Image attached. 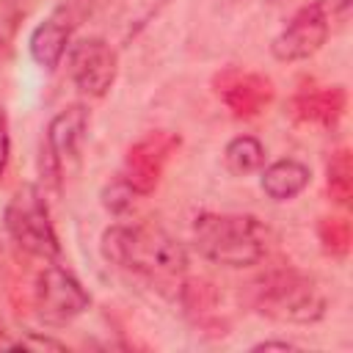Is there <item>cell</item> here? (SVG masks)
Segmentation results:
<instances>
[{
    "label": "cell",
    "instance_id": "obj_1",
    "mask_svg": "<svg viewBox=\"0 0 353 353\" xmlns=\"http://www.w3.org/2000/svg\"><path fill=\"white\" fill-rule=\"evenodd\" d=\"M99 248L110 265L152 281H174L188 270L185 245L157 226L116 223L102 232Z\"/></svg>",
    "mask_w": 353,
    "mask_h": 353
},
{
    "label": "cell",
    "instance_id": "obj_2",
    "mask_svg": "<svg viewBox=\"0 0 353 353\" xmlns=\"http://www.w3.org/2000/svg\"><path fill=\"white\" fill-rule=\"evenodd\" d=\"M193 243L196 248L229 268L256 265L270 248L268 226L254 215L240 212H201L193 223Z\"/></svg>",
    "mask_w": 353,
    "mask_h": 353
},
{
    "label": "cell",
    "instance_id": "obj_3",
    "mask_svg": "<svg viewBox=\"0 0 353 353\" xmlns=\"http://www.w3.org/2000/svg\"><path fill=\"white\" fill-rule=\"evenodd\" d=\"M254 306L281 323H314L325 314V295L298 270H273L254 281Z\"/></svg>",
    "mask_w": 353,
    "mask_h": 353
},
{
    "label": "cell",
    "instance_id": "obj_4",
    "mask_svg": "<svg viewBox=\"0 0 353 353\" xmlns=\"http://www.w3.org/2000/svg\"><path fill=\"white\" fill-rule=\"evenodd\" d=\"M6 232L11 240L25 248L33 256H41L47 262L58 259L61 243L55 234V226L50 221V207L44 201V193L36 185H22L6 204L3 212Z\"/></svg>",
    "mask_w": 353,
    "mask_h": 353
},
{
    "label": "cell",
    "instance_id": "obj_5",
    "mask_svg": "<svg viewBox=\"0 0 353 353\" xmlns=\"http://www.w3.org/2000/svg\"><path fill=\"white\" fill-rule=\"evenodd\" d=\"M36 309L44 323L63 325L83 314L91 303V295L83 290V284L61 265H47L36 279Z\"/></svg>",
    "mask_w": 353,
    "mask_h": 353
},
{
    "label": "cell",
    "instance_id": "obj_6",
    "mask_svg": "<svg viewBox=\"0 0 353 353\" xmlns=\"http://www.w3.org/2000/svg\"><path fill=\"white\" fill-rule=\"evenodd\" d=\"M328 8L323 0L312 3V6H303L287 25L284 30L273 39L270 44V52L276 61H303L309 55H314L325 39H328Z\"/></svg>",
    "mask_w": 353,
    "mask_h": 353
},
{
    "label": "cell",
    "instance_id": "obj_7",
    "mask_svg": "<svg viewBox=\"0 0 353 353\" xmlns=\"http://www.w3.org/2000/svg\"><path fill=\"white\" fill-rule=\"evenodd\" d=\"M176 146H179V138L171 135V132H165V130H157V132L143 135L138 143L130 146V152L124 157L121 176L132 185L135 193H141V196L152 193L157 188L163 171H165V163L176 152Z\"/></svg>",
    "mask_w": 353,
    "mask_h": 353
},
{
    "label": "cell",
    "instance_id": "obj_8",
    "mask_svg": "<svg viewBox=\"0 0 353 353\" xmlns=\"http://www.w3.org/2000/svg\"><path fill=\"white\" fill-rule=\"evenodd\" d=\"M69 72L74 85L88 97H105L116 83L119 58L105 39H83L69 52Z\"/></svg>",
    "mask_w": 353,
    "mask_h": 353
},
{
    "label": "cell",
    "instance_id": "obj_9",
    "mask_svg": "<svg viewBox=\"0 0 353 353\" xmlns=\"http://www.w3.org/2000/svg\"><path fill=\"white\" fill-rule=\"evenodd\" d=\"M215 91L234 116H256L273 99V83L256 72L226 69L215 77Z\"/></svg>",
    "mask_w": 353,
    "mask_h": 353
},
{
    "label": "cell",
    "instance_id": "obj_10",
    "mask_svg": "<svg viewBox=\"0 0 353 353\" xmlns=\"http://www.w3.org/2000/svg\"><path fill=\"white\" fill-rule=\"evenodd\" d=\"M85 130H88V110L83 105H69L50 121L44 143L55 154L61 174H66L77 163L83 141H85Z\"/></svg>",
    "mask_w": 353,
    "mask_h": 353
},
{
    "label": "cell",
    "instance_id": "obj_11",
    "mask_svg": "<svg viewBox=\"0 0 353 353\" xmlns=\"http://www.w3.org/2000/svg\"><path fill=\"white\" fill-rule=\"evenodd\" d=\"M69 33H72V25H69L61 14L47 17V19L39 22V25L33 28V33H30V41H28L30 58H33L41 69L52 72V69L61 63L63 52H66Z\"/></svg>",
    "mask_w": 353,
    "mask_h": 353
},
{
    "label": "cell",
    "instance_id": "obj_12",
    "mask_svg": "<svg viewBox=\"0 0 353 353\" xmlns=\"http://www.w3.org/2000/svg\"><path fill=\"white\" fill-rule=\"evenodd\" d=\"M312 179L309 165H303L301 160H276L262 171V190L273 199V201H290L295 199Z\"/></svg>",
    "mask_w": 353,
    "mask_h": 353
},
{
    "label": "cell",
    "instance_id": "obj_13",
    "mask_svg": "<svg viewBox=\"0 0 353 353\" xmlns=\"http://www.w3.org/2000/svg\"><path fill=\"white\" fill-rule=\"evenodd\" d=\"M223 163L234 176L256 174L265 165V146L254 135H237L223 149Z\"/></svg>",
    "mask_w": 353,
    "mask_h": 353
},
{
    "label": "cell",
    "instance_id": "obj_14",
    "mask_svg": "<svg viewBox=\"0 0 353 353\" xmlns=\"http://www.w3.org/2000/svg\"><path fill=\"white\" fill-rule=\"evenodd\" d=\"M345 108V91L328 88L317 94H303L295 99V116L303 121H334Z\"/></svg>",
    "mask_w": 353,
    "mask_h": 353
},
{
    "label": "cell",
    "instance_id": "obj_15",
    "mask_svg": "<svg viewBox=\"0 0 353 353\" xmlns=\"http://www.w3.org/2000/svg\"><path fill=\"white\" fill-rule=\"evenodd\" d=\"M353 168H350V152L347 149H339L331 154V163H328V190L334 196V201L339 204H347L350 196H353V179H350Z\"/></svg>",
    "mask_w": 353,
    "mask_h": 353
},
{
    "label": "cell",
    "instance_id": "obj_16",
    "mask_svg": "<svg viewBox=\"0 0 353 353\" xmlns=\"http://www.w3.org/2000/svg\"><path fill=\"white\" fill-rule=\"evenodd\" d=\"M141 193H135L132 190V185L119 174L105 190H102V204H105V210H110V212H124V210H130L132 204H135V199H138Z\"/></svg>",
    "mask_w": 353,
    "mask_h": 353
},
{
    "label": "cell",
    "instance_id": "obj_17",
    "mask_svg": "<svg viewBox=\"0 0 353 353\" xmlns=\"http://www.w3.org/2000/svg\"><path fill=\"white\" fill-rule=\"evenodd\" d=\"M323 229H328V234L320 232V234H323V243H325L331 251L345 254L347 245H350V229H347V223L339 221V218H328V221H323Z\"/></svg>",
    "mask_w": 353,
    "mask_h": 353
},
{
    "label": "cell",
    "instance_id": "obj_18",
    "mask_svg": "<svg viewBox=\"0 0 353 353\" xmlns=\"http://www.w3.org/2000/svg\"><path fill=\"white\" fill-rule=\"evenodd\" d=\"M8 152H11V138H8V116L0 108V176L8 165Z\"/></svg>",
    "mask_w": 353,
    "mask_h": 353
},
{
    "label": "cell",
    "instance_id": "obj_19",
    "mask_svg": "<svg viewBox=\"0 0 353 353\" xmlns=\"http://www.w3.org/2000/svg\"><path fill=\"white\" fill-rule=\"evenodd\" d=\"M11 347H17V350H28V347H36V350H63V345L61 342H55V339H41V336H36V334H30L28 339H22V342H17V345H11Z\"/></svg>",
    "mask_w": 353,
    "mask_h": 353
},
{
    "label": "cell",
    "instance_id": "obj_20",
    "mask_svg": "<svg viewBox=\"0 0 353 353\" xmlns=\"http://www.w3.org/2000/svg\"><path fill=\"white\" fill-rule=\"evenodd\" d=\"M298 345H292V342H259V345H254L251 350L254 353H259V350H295Z\"/></svg>",
    "mask_w": 353,
    "mask_h": 353
},
{
    "label": "cell",
    "instance_id": "obj_21",
    "mask_svg": "<svg viewBox=\"0 0 353 353\" xmlns=\"http://www.w3.org/2000/svg\"><path fill=\"white\" fill-rule=\"evenodd\" d=\"M0 336H3V328H0Z\"/></svg>",
    "mask_w": 353,
    "mask_h": 353
}]
</instances>
